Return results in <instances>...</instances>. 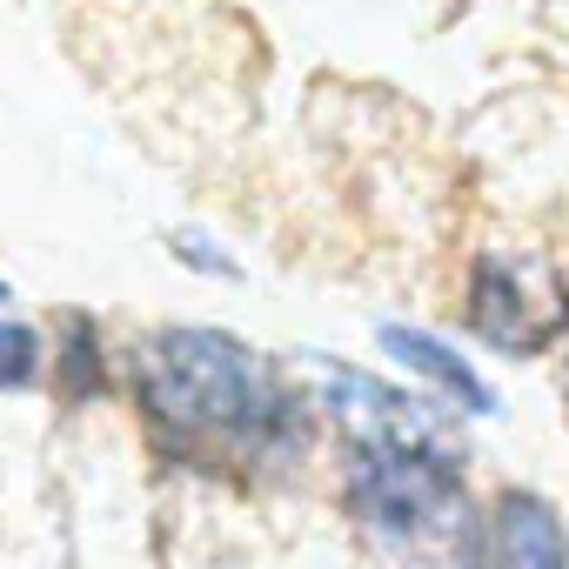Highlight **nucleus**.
Listing matches in <instances>:
<instances>
[{
  "label": "nucleus",
  "mask_w": 569,
  "mask_h": 569,
  "mask_svg": "<svg viewBox=\"0 0 569 569\" xmlns=\"http://www.w3.org/2000/svg\"><path fill=\"white\" fill-rule=\"evenodd\" d=\"M134 396L161 436L234 442V449H289L302 429L281 376L221 329H161L134 349Z\"/></svg>",
  "instance_id": "1"
},
{
  "label": "nucleus",
  "mask_w": 569,
  "mask_h": 569,
  "mask_svg": "<svg viewBox=\"0 0 569 569\" xmlns=\"http://www.w3.org/2000/svg\"><path fill=\"white\" fill-rule=\"evenodd\" d=\"M349 509L402 549H429V542H456V536L469 542L462 469L449 449H369V442H356Z\"/></svg>",
  "instance_id": "2"
},
{
  "label": "nucleus",
  "mask_w": 569,
  "mask_h": 569,
  "mask_svg": "<svg viewBox=\"0 0 569 569\" xmlns=\"http://www.w3.org/2000/svg\"><path fill=\"white\" fill-rule=\"evenodd\" d=\"M469 329L502 356H536L569 329V296L529 254H476V268H469Z\"/></svg>",
  "instance_id": "3"
},
{
  "label": "nucleus",
  "mask_w": 569,
  "mask_h": 569,
  "mask_svg": "<svg viewBox=\"0 0 569 569\" xmlns=\"http://www.w3.org/2000/svg\"><path fill=\"white\" fill-rule=\"evenodd\" d=\"M316 369H322L329 409L356 429V442H369V449H436V422H429L422 402H409L402 389H389L362 369H342L329 356H316Z\"/></svg>",
  "instance_id": "4"
},
{
  "label": "nucleus",
  "mask_w": 569,
  "mask_h": 569,
  "mask_svg": "<svg viewBox=\"0 0 569 569\" xmlns=\"http://www.w3.org/2000/svg\"><path fill=\"white\" fill-rule=\"evenodd\" d=\"M482 569H569V536L556 522V509L529 489H509L489 516L482 536Z\"/></svg>",
  "instance_id": "5"
},
{
  "label": "nucleus",
  "mask_w": 569,
  "mask_h": 569,
  "mask_svg": "<svg viewBox=\"0 0 569 569\" xmlns=\"http://www.w3.org/2000/svg\"><path fill=\"white\" fill-rule=\"evenodd\" d=\"M382 349L409 369V376H422L429 389H442L449 402H462V416H496V389L442 342V336H429V329H402V322H389L382 329Z\"/></svg>",
  "instance_id": "6"
},
{
  "label": "nucleus",
  "mask_w": 569,
  "mask_h": 569,
  "mask_svg": "<svg viewBox=\"0 0 569 569\" xmlns=\"http://www.w3.org/2000/svg\"><path fill=\"white\" fill-rule=\"evenodd\" d=\"M41 369V336L28 322H0V389H28Z\"/></svg>",
  "instance_id": "7"
},
{
  "label": "nucleus",
  "mask_w": 569,
  "mask_h": 569,
  "mask_svg": "<svg viewBox=\"0 0 569 569\" xmlns=\"http://www.w3.org/2000/svg\"><path fill=\"white\" fill-rule=\"evenodd\" d=\"M101 389V336L94 322L68 316V396H94Z\"/></svg>",
  "instance_id": "8"
},
{
  "label": "nucleus",
  "mask_w": 569,
  "mask_h": 569,
  "mask_svg": "<svg viewBox=\"0 0 569 569\" xmlns=\"http://www.w3.org/2000/svg\"><path fill=\"white\" fill-rule=\"evenodd\" d=\"M174 261H181V268H201V274H241L208 234H174Z\"/></svg>",
  "instance_id": "9"
},
{
  "label": "nucleus",
  "mask_w": 569,
  "mask_h": 569,
  "mask_svg": "<svg viewBox=\"0 0 569 569\" xmlns=\"http://www.w3.org/2000/svg\"><path fill=\"white\" fill-rule=\"evenodd\" d=\"M8 296H14V289H8V281H0V302H8Z\"/></svg>",
  "instance_id": "10"
}]
</instances>
